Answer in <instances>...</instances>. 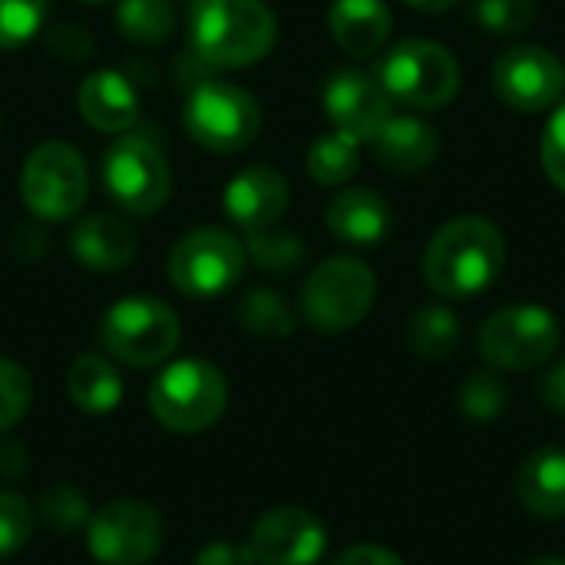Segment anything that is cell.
I'll list each match as a JSON object with an SVG mask.
<instances>
[{"instance_id": "obj_1", "label": "cell", "mask_w": 565, "mask_h": 565, "mask_svg": "<svg viewBox=\"0 0 565 565\" xmlns=\"http://www.w3.org/2000/svg\"><path fill=\"white\" fill-rule=\"evenodd\" d=\"M507 265V242L487 218L463 215L447 222L427 245L424 275L444 298H473L487 291Z\"/></svg>"}, {"instance_id": "obj_2", "label": "cell", "mask_w": 565, "mask_h": 565, "mask_svg": "<svg viewBox=\"0 0 565 565\" xmlns=\"http://www.w3.org/2000/svg\"><path fill=\"white\" fill-rule=\"evenodd\" d=\"M189 40L205 66L242 70L271 53L278 20L265 0H195Z\"/></svg>"}, {"instance_id": "obj_3", "label": "cell", "mask_w": 565, "mask_h": 565, "mask_svg": "<svg viewBox=\"0 0 565 565\" xmlns=\"http://www.w3.org/2000/svg\"><path fill=\"white\" fill-rule=\"evenodd\" d=\"M225 374L199 358L169 364L149 387V411L172 434H202L225 414Z\"/></svg>"}, {"instance_id": "obj_4", "label": "cell", "mask_w": 565, "mask_h": 565, "mask_svg": "<svg viewBox=\"0 0 565 565\" xmlns=\"http://www.w3.org/2000/svg\"><path fill=\"white\" fill-rule=\"evenodd\" d=\"M182 122L202 149L242 152L262 132V109L248 89L225 79H202L185 99Z\"/></svg>"}, {"instance_id": "obj_5", "label": "cell", "mask_w": 565, "mask_h": 565, "mask_svg": "<svg viewBox=\"0 0 565 565\" xmlns=\"http://www.w3.org/2000/svg\"><path fill=\"white\" fill-rule=\"evenodd\" d=\"M182 324L179 315L159 298H122L99 324L103 348L129 367H156L169 361L179 348Z\"/></svg>"}, {"instance_id": "obj_6", "label": "cell", "mask_w": 565, "mask_h": 565, "mask_svg": "<svg viewBox=\"0 0 565 565\" xmlns=\"http://www.w3.org/2000/svg\"><path fill=\"white\" fill-rule=\"evenodd\" d=\"M377 79L391 99L414 109H440L460 93V66L454 53L430 40L397 43L377 66Z\"/></svg>"}, {"instance_id": "obj_7", "label": "cell", "mask_w": 565, "mask_h": 565, "mask_svg": "<svg viewBox=\"0 0 565 565\" xmlns=\"http://www.w3.org/2000/svg\"><path fill=\"white\" fill-rule=\"evenodd\" d=\"M374 271L358 258H328L321 262L301 291V311L311 328L324 334H341L364 321L374 305Z\"/></svg>"}, {"instance_id": "obj_8", "label": "cell", "mask_w": 565, "mask_h": 565, "mask_svg": "<svg viewBox=\"0 0 565 565\" xmlns=\"http://www.w3.org/2000/svg\"><path fill=\"white\" fill-rule=\"evenodd\" d=\"M559 341L556 315L540 305L503 308L480 328V354L500 371H533L559 351Z\"/></svg>"}, {"instance_id": "obj_9", "label": "cell", "mask_w": 565, "mask_h": 565, "mask_svg": "<svg viewBox=\"0 0 565 565\" xmlns=\"http://www.w3.org/2000/svg\"><path fill=\"white\" fill-rule=\"evenodd\" d=\"M86 162L70 142L36 146L20 169L23 205L43 222H66L86 202Z\"/></svg>"}, {"instance_id": "obj_10", "label": "cell", "mask_w": 565, "mask_h": 565, "mask_svg": "<svg viewBox=\"0 0 565 565\" xmlns=\"http://www.w3.org/2000/svg\"><path fill=\"white\" fill-rule=\"evenodd\" d=\"M245 245L225 228H195L182 235L169 255V281L189 298H218L238 285L245 271Z\"/></svg>"}, {"instance_id": "obj_11", "label": "cell", "mask_w": 565, "mask_h": 565, "mask_svg": "<svg viewBox=\"0 0 565 565\" xmlns=\"http://www.w3.org/2000/svg\"><path fill=\"white\" fill-rule=\"evenodd\" d=\"M103 185L122 212L152 215L172 192V172L146 136H119L103 152Z\"/></svg>"}, {"instance_id": "obj_12", "label": "cell", "mask_w": 565, "mask_h": 565, "mask_svg": "<svg viewBox=\"0 0 565 565\" xmlns=\"http://www.w3.org/2000/svg\"><path fill=\"white\" fill-rule=\"evenodd\" d=\"M162 516L139 500H116L86 523V543L99 565H149L162 550Z\"/></svg>"}, {"instance_id": "obj_13", "label": "cell", "mask_w": 565, "mask_h": 565, "mask_svg": "<svg viewBox=\"0 0 565 565\" xmlns=\"http://www.w3.org/2000/svg\"><path fill=\"white\" fill-rule=\"evenodd\" d=\"M328 530L301 507H275L258 516L248 536L255 565H315L324 556Z\"/></svg>"}, {"instance_id": "obj_14", "label": "cell", "mask_w": 565, "mask_h": 565, "mask_svg": "<svg viewBox=\"0 0 565 565\" xmlns=\"http://www.w3.org/2000/svg\"><path fill=\"white\" fill-rule=\"evenodd\" d=\"M493 89L510 109L543 113L563 96L565 70L543 46H513L493 66Z\"/></svg>"}, {"instance_id": "obj_15", "label": "cell", "mask_w": 565, "mask_h": 565, "mask_svg": "<svg viewBox=\"0 0 565 565\" xmlns=\"http://www.w3.org/2000/svg\"><path fill=\"white\" fill-rule=\"evenodd\" d=\"M324 113L338 132L371 142L391 119V96L377 76L361 70H341L324 86Z\"/></svg>"}, {"instance_id": "obj_16", "label": "cell", "mask_w": 565, "mask_h": 565, "mask_svg": "<svg viewBox=\"0 0 565 565\" xmlns=\"http://www.w3.org/2000/svg\"><path fill=\"white\" fill-rule=\"evenodd\" d=\"M288 179L278 169L252 166L238 172L225 189V212L235 225L245 232H262L278 225V218L288 209Z\"/></svg>"}, {"instance_id": "obj_17", "label": "cell", "mask_w": 565, "mask_h": 565, "mask_svg": "<svg viewBox=\"0 0 565 565\" xmlns=\"http://www.w3.org/2000/svg\"><path fill=\"white\" fill-rule=\"evenodd\" d=\"M76 109L96 132L122 136L139 116V93L129 76L116 70H96L79 83Z\"/></svg>"}, {"instance_id": "obj_18", "label": "cell", "mask_w": 565, "mask_h": 565, "mask_svg": "<svg viewBox=\"0 0 565 565\" xmlns=\"http://www.w3.org/2000/svg\"><path fill=\"white\" fill-rule=\"evenodd\" d=\"M70 252L89 271H122L136 258V235L119 215L96 212L79 218L70 235Z\"/></svg>"}, {"instance_id": "obj_19", "label": "cell", "mask_w": 565, "mask_h": 565, "mask_svg": "<svg viewBox=\"0 0 565 565\" xmlns=\"http://www.w3.org/2000/svg\"><path fill=\"white\" fill-rule=\"evenodd\" d=\"M374 146V156L384 169L397 172V175H411V172H420L427 166H434L437 152H440V139L437 132L414 119V116H391L377 136L371 139Z\"/></svg>"}, {"instance_id": "obj_20", "label": "cell", "mask_w": 565, "mask_h": 565, "mask_svg": "<svg viewBox=\"0 0 565 565\" xmlns=\"http://www.w3.org/2000/svg\"><path fill=\"white\" fill-rule=\"evenodd\" d=\"M328 228L348 245H377L391 232V205L371 189H344L328 205Z\"/></svg>"}, {"instance_id": "obj_21", "label": "cell", "mask_w": 565, "mask_h": 565, "mask_svg": "<svg viewBox=\"0 0 565 565\" xmlns=\"http://www.w3.org/2000/svg\"><path fill=\"white\" fill-rule=\"evenodd\" d=\"M334 43L351 56H371L391 33V10L384 0H334L328 10Z\"/></svg>"}, {"instance_id": "obj_22", "label": "cell", "mask_w": 565, "mask_h": 565, "mask_svg": "<svg viewBox=\"0 0 565 565\" xmlns=\"http://www.w3.org/2000/svg\"><path fill=\"white\" fill-rule=\"evenodd\" d=\"M516 497L520 503L540 520H563L565 516V454L563 450H536L523 460L516 473Z\"/></svg>"}, {"instance_id": "obj_23", "label": "cell", "mask_w": 565, "mask_h": 565, "mask_svg": "<svg viewBox=\"0 0 565 565\" xmlns=\"http://www.w3.org/2000/svg\"><path fill=\"white\" fill-rule=\"evenodd\" d=\"M70 401L93 417L113 414L122 401V377L103 354H79L66 374Z\"/></svg>"}, {"instance_id": "obj_24", "label": "cell", "mask_w": 565, "mask_h": 565, "mask_svg": "<svg viewBox=\"0 0 565 565\" xmlns=\"http://www.w3.org/2000/svg\"><path fill=\"white\" fill-rule=\"evenodd\" d=\"M235 318L255 338H288L295 331V311H291V305L278 291H271V288L248 291L238 301Z\"/></svg>"}, {"instance_id": "obj_25", "label": "cell", "mask_w": 565, "mask_h": 565, "mask_svg": "<svg viewBox=\"0 0 565 565\" xmlns=\"http://www.w3.org/2000/svg\"><path fill=\"white\" fill-rule=\"evenodd\" d=\"M460 341V321L444 305H427L411 318V348L427 361H444Z\"/></svg>"}, {"instance_id": "obj_26", "label": "cell", "mask_w": 565, "mask_h": 565, "mask_svg": "<svg viewBox=\"0 0 565 565\" xmlns=\"http://www.w3.org/2000/svg\"><path fill=\"white\" fill-rule=\"evenodd\" d=\"M358 139L344 136V132H328L318 142H311L308 149V175L318 185H341L358 172Z\"/></svg>"}, {"instance_id": "obj_27", "label": "cell", "mask_w": 565, "mask_h": 565, "mask_svg": "<svg viewBox=\"0 0 565 565\" xmlns=\"http://www.w3.org/2000/svg\"><path fill=\"white\" fill-rule=\"evenodd\" d=\"M119 33L136 43H162L175 30V10L169 0H119Z\"/></svg>"}, {"instance_id": "obj_28", "label": "cell", "mask_w": 565, "mask_h": 565, "mask_svg": "<svg viewBox=\"0 0 565 565\" xmlns=\"http://www.w3.org/2000/svg\"><path fill=\"white\" fill-rule=\"evenodd\" d=\"M245 255L258 268L285 275V271H295L305 262L308 248L295 232H275V225H271V228H262V232H248Z\"/></svg>"}, {"instance_id": "obj_29", "label": "cell", "mask_w": 565, "mask_h": 565, "mask_svg": "<svg viewBox=\"0 0 565 565\" xmlns=\"http://www.w3.org/2000/svg\"><path fill=\"white\" fill-rule=\"evenodd\" d=\"M507 401H510L507 384H503L497 374H487V371L470 374V377L460 384V391H457V404H460L463 417L480 420V424L497 420V417L507 411Z\"/></svg>"}, {"instance_id": "obj_30", "label": "cell", "mask_w": 565, "mask_h": 565, "mask_svg": "<svg viewBox=\"0 0 565 565\" xmlns=\"http://www.w3.org/2000/svg\"><path fill=\"white\" fill-rule=\"evenodd\" d=\"M50 0H0V50H17L46 23Z\"/></svg>"}, {"instance_id": "obj_31", "label": "cell", "mask_w": 565, "mask_h": 565, "mask_svg": "<svg viewBox=\"0 0 565 565\" xmlns=\"http://www.w3.org/2000/svg\"><path fill=\"white\" fill-rule=\"evenodd\" d=\"M40 516H43V523H46L50 530H56V533L66 536V533L83 530V526L89 523L93 510H89L86 497H83L76 487L60 483V487H50V490L40 497Z\"/></svg>"}, {"instance_id": "obj_32", "label": "cell", "mask_w": 565, "mask_h": 565, "mask_svg": "<svg viewBox=\"0 0 565 565\" xmlns=\"http://www.w3.org/2000/svg\"><path fill=\"white\" fill-rule=\"evenodd\" d=\"M30 397H33V381L26 367H20L10 358H0V434H7L23 420V414L30 411Z\"/></svg>"}, {"instance_id": "obj_33", "label": "cell", "mask_w": 565, "mask_h": 565, "mask_svg": "<svg viewBox=\"0 0 565 565\" xmlns=\"http://www.w3.org/2000/svg\"><path fill=\"white\" fill-rule=\"evenodd\" d=\"M536 0H477V23L487 33H523L536 23Z\"/></svg>"}, {"instance_id": "obj_34", "label": "cell", "mask_w": 565, "mask_h": 565, "mask_svg": "<svg viewBox=\"0 0 565 565\" xmlns=\"http://www.w3.org/2000/svg\"><path fill=\"white\" fill-rule=\"evenodd\" d=\"M33 533V510L23 497L0 490V556H13Z\"/></svg>"}, {"instance_id": "obj_35", "label": "cell", "mask_w": 565, "mask_h": 565, "mask_svg": "<svg viewBox=\"0 0 565 565\" xmlns=\"http://www.w3.org/2000/svg\"><path fill=\"white\" fill-rule=\"evenodd\" d=\"M540 156H543V169H546L550 182L559 192H565V103L559 106V113L550 119V126H546Z\"/></svg>"}, {"instance_id": "obj_36", "label": "cell", "mask_w": 565, "mask_h": 565, "mask_svg": "<svg viewBox=\"0 0 565 565\" xmlns=\"http://www.w3.org/2000/svg\"><path fill=\"white\" fill-rule=\"evenodd\" d=\"M50 50H53L56 56H63V60H86V56L93 53V40H89L86 30L66 23V26H56V30L50 33Z\"/></svg>"}, {"instance_id": "obj_37", "label": "cell", "mask_w": 565, "mask_h": 565, "mask_svg": "<svg viewBox=\"0 0 565 565\" xmlns=\"http://www.w3.org/2000/svg\"><path fill=\"white\" fill-rule=\"evenodd\" d=\"M195 565H255V556H252L248 543L215 540L195 556Z\"/></svg>"}, {"instance_id": "obj_38", "label": "cell", "mask_w": 565, "mask_h": 565, "mask_svg": "<svg viewBox=\"0 0 565 565\" xmlns=\"http://www.w3.org/2000/svg\"><path fill=\"white\" fill-rule=\"evenodd\" d=\"M331 565H404V559L384 546H371V543H361V546H351L344 550Z\"/></svg>"}, {"instance_id": "obj_39", "label": "cell", "mask_w": 565, "mask_h": 565, "mask_svg": "<svg viewBox=\"0 0 565 565\" xmlns=\"http://www.w3.org/2000/svg\"><path fill=\"white\" fill-rule=\"evenodd\" d=\"M30 467V454L20 440H0V477L20 480Z\"/></svg>"}, {"instance_id": "obj_40", "label": "cell", "mask_w": 565, "mask_h": 565, "mask_svg": "<svg viewBox=\"0 0 565 565\" xmlns=\"http://www.w3.org/2000/svg\"><path fill=\"white\" fill-rule=\"evenodd\" d=\"M543 397H546V404H550L556 414H563L565 417V361L550 371V377H546V384H543Z\"/></svg>"}, {"instance_id": "obj_41", "label": "cell", "mask_w": 565, "mask_h": 565, "mask_svg": "<svg viewBox=\"0 0 565 565\" xmlns=\"http://www.w3.org/2000/svg\"><path fill=\"white\" fill-rule=\"evenodd\" d=\"M411 7H417V10H424V13H444V10H450L457 0H407Z\"/></svg>"}, {"instance_id": "obj_42", "label": "cell", "mask_w": 565, "mask_h": 565, "mask_svg": "<svg viewBox=\"0 0 565 565\" xmlns=\"http://www.w3.org/2000/svg\"><path fill=\"white\" fill-rule=\"evenodd\" d=\"M530 565H565L563 556H543V559H536V563Z\"/></svg>"}, {"instance_id": "obj_43", "label": "cell", "mask_w": 565, "mask_h": 565, "mask_svg": "<svg viewBox=\"0 0 565 565\" xmlns=\"http://www.w3.org/2000/svg\"><path fill=\"white\" fill-rule=\"evenodd\" d=\"M86 3H103V0H86Z\"/></svg>"}, {"instance_id": "obj_44", "label": "cell", "mask_w": 565, "mask_h": 565, "mask_svg": "<svg viewBox=\"0 0 565 565\" xmlns=\"http://www.w3.org/2000/svg\"><path fill=\"white\" fill-rule=\"evenodd\" d=\"M192 3H195V0H192Z\"/></svg>"}]
</instances>
